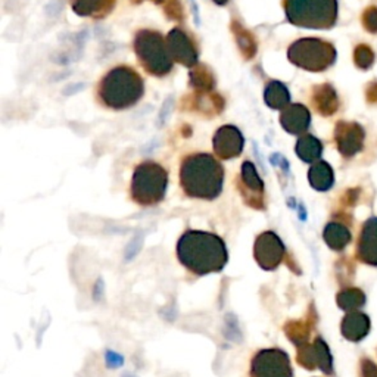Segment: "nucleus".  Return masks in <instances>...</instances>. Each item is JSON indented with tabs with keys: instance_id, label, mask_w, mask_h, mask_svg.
Listing matches in <instances>:
<instances>
[{
	"instance_id": "26",
	"label": "nucleus",
	"mask_w": 377,
	"mask_h": 377,
	"mask_svg": "<svg viewBox=\"0 0 377 377\" xmlns=\"http://www.w3.org/2000/svg\"><path fill=\"white\" fill-rule=\"evenodd\" d=\"M360 24L362 30L370 36H377V5L370 3L361 10Z\"/></svg>"
},
{
	"instance_id": "3",
	"label": "nucleus",
	"mask_w": 377,
	"mask_h": 377,
	"mask_svg": "<svg viewBox=\"0 0 377 377\" xmlns=\"http://www.w3.org/2000/svg\"><path fill=\"white\" fill-rule=\"evenodd\" d=\"M143 79L130 67H116L103 77L99 98L103 105L112 109H125L136 105L143 96Z\"/></svg>"
},
{
	"instance_id": "12",
	"label": "nucleus",
	"mask_w": 377,
	"mask_h": 377,
	"mask_svg": "<svg viewBox=\"0 0 377 377\" xmlns=\"http://www.w3.org/2000/svg\"><path fill=\"white\" fill-rule=\"evenodd\" d=\"M240 193L245 202L252 208H264V183L258 176L256 168L252 162L246 161L242 164L240 170Z\"/></svg>"
},
{
	"instance_id": "25",
	"label": "nucleus",
	"mask_w": 377,
	"mask_h": 377,
	"mask_svg": "<svg viewBox=\"0 0 377 377\" xmlns=\"http://www.w3.org/2000/svg\"><path fill=\"white\" fill-rule=\"evenodd\" d=\"M337 304L342 309L351 313L364 304V295L358 289H346L337 295Z\"/></svg>"
},
{
	"instance_id": "8",
	"label": "nucleus",
	"mask_w": 377,
	"mask_h": 377,
	"mask_svg": "<svg viewBox=\"0 0 377 377\" xmlns=\"http://www.w3.org/2000/svg\"><path fill=\"white\" fill-rule=\"evenodd\" d=\"M367 128L358 121L339 120L333 128L334 145L344 158L351 160L357 157L366 148Z\"/></svg>"
},
{
	"instance_id": "28",
	"label": "nucleus",
	"mask_w": 377,
	"mask_h": 377,
	"mask_svg": "<svg viewBox=\"0 0 377 377\" xmlns=\"http://www.w3.org/2000/svg\"><path fill=\"white\" fill-rule=\"evenodd\" d=\"M364 100H366L367 107L377 108V79L367 82L364 86Z\"/></svg>"
},
{
	"instance_id": "9",
	"label": "nucleus",
	"mask_w": 377,
	"mask_h": 377,
	"mask_svg": "<svg viewBox=\"0 0 377 377\" xmlns=\"http://www.w3.org/2000/svg\"><path fill=\"white\" fill-rule=\"evenodd\" d=\"M251 377H293L289 355L279 348L258 351L251 361Z\"/></svg>"
},
{
	"instance_id": "22",
	"label": "nucleus",
	"mask_w": 377,
	"mask_h": 377,
	"mask_svg": "<svg viewBox=\"0 0 377 377\" xmlns=\"http://www.w3.org/2000/svg\"><path fill=\"white\" fill-rule=\"evenodd\" d=\"M266 103L272 109H284L291 103V93L288 87L280 82H270L264 92Z\"/></svg>"
},
{
	"instance_id": "16",
	"label": "nucleus",
	"mask_w": 377,
	"mask_h": 377,
	"mask_svg": "<svg viewBox=\"0 0 377 377\" xmlns=\"http://www.w3.org/2000/svg\"><path fill=\"white\" fill-rule=\"evenodd\" d=\"M280 124L291 134H304L311 124V112L302 103H292L282 111Z\"/></svg>"
},
{
	"instance_id": "6",
	"label": "nucleus",
	"mask_w": 377,
	"mask_h": 377,
	"mask_svg": "<svg viewBox=\"0 0 377 377\" xmlns=\"http://www.w3.org/2000/svg\"><path fill=\"white\" fill-rule=\"evenodd\" d=\"M288 58L298 68L308 72H324L334 65L337 50L333 43L324 38L305 37L291 45Z\"/></svg>"
},
{
	"instance_id": "13",
	"label": "nucleus",
	"mask_w": 377,
	"mask_h": 377,
	"mask_svg": "<svg viewBox=\"0 0 377 377\" xmlns=\"http://www.w3.org/2000/svg\"><path fill=\"white\" fill-rule=\"evenodd\" d=\"M214 152L221 160L236 158L242 153L245 139L235 125H224L217 130L214 136Z\"/></svg>"
},
{
	"instance_id": "21",
	"label": "nucleus",
	"mask_w": 377,
	"mask_h": 377,
	"mask_svg": "<svg viewBox=\"0 0 377 377\" xmlns=\"http://www.w3.org/2000/svg\"><path fill=\"white\" fill-rule=\"evenodd\" d=\"M295 151L304 162H317L323 153V143L313 134H304L296 141Z\"/></svg>"
},
{
	"instance_id": "27",
	"label": "nucleus",
	"mask_w": 377,
	"mask_h": 377,
	"mask_svg": "<svg viewBox=\"0 0 377 377\" xmlns=\"http://www.w3.org/2000/svg\"><path fill=\"white\" fill-rule=\"evenodd\" d=\"M190 82L194 89L201 90V92H210L214 87V77L205 67H201L198 70H193L190 74Z\"/></svg>"
},
{
	"instance_id": "2",
	"label": "nucleus",
	"mask_w": 377,
	"mask_h": 377,
	"mask_svg": "<svg viewBox=\"0 0 377 377\" xmlns=\"http://www.w3.org/2000/svg\"><path fill=\"white\" fill-rule=\"evenodd\" d=\"M180 185L189 198L213 201L223 192V165L210 153L189 155L180 165Z\"/></svg>"
},
{
	"instance_id": "30",
	"label": "nucleus",
	"mask_w": 377,
	"mask_h": 377,
	"mask_svg": "<svg viewBox=\"0 0 377 377\" xmlns=\"http://www.w3.org/2000/svg\"><path fill=\"white\" fill-rule=\"evenodd\" d=\"M160 3H164V8L167 10V14L173 17V18H180L181 10H177V0H157Z\"/></svg>"
},
{
	"instance_id": "1",
	"label": "nucleus",
	"mask_w": 377,
	"mask_h": 377,
	"mask_svg": "<svg viewBox=\"0 0 377 377\" xmlns=\"http://www.w3.org/2000/svg\"><path fill=\"white\" fill-rule=\"evenodd\" d=\"M177 258L193 275L205 276L223 270L229 254L224 240L214 233L187 230L177 242Z\"/></svg>"
},
{
	"instance_id": "23",
	"label": "nucleus",
	"mask_w": 377,
	"mask_h": 377,
	"mask_svg": "<svg viewBox=\"0 0 377 377\" xmlns=\"http://www.w3.org/2000/svg\"><path fill=\"white\" fill-rule=\"evenodd\" d=\"M376 59H377V55L371 45L366 42H360L354 46L353 62H354V67L358 71H362V72L370 71L374 67Z\"/></svg>"
},
{
	"instance_id": "11",
	"label": "nucleus",
	"mask_w": 377,
	"mask_h": 377,
	"mask_svg": "<svg viewBox=\"0 0 377 377\" xmlns=\"http://www.w3.org/2000/svg\"><path fill=\"white\" fill-rule=\"evenodd\" d=\"M309 102L323 118H330L342 109V99L332 83H320L311 87Z\"/></svg>"
},
{
	"instance_id": "10",
	"label": "nucleus",
	"mask_w": 377,
	"mask_h": 377,
	"mask_svg": "<svg viewBox=\"0 0 377 377\" xmlns=\"http://www.w3.org/2000/svg\"><path fill=\"white\" fill-rule=\"evenodd\" d=\"M254 255L258 266L264 270H275L284 256V246L275 231H264L256 238Z\"/></svg>"
},
{
	"instance_id": "15",
	"label": "nucleus",
	"mask_w": 377,
	"mask_h": 377,
	"mask_svg": "<svg viewBox=\"0 0 377 377\" xmlns=\"http://www.w3.org/2000/svg\"><path fill=\"white\" fill-rule=\"evenodd\" d=\"M298 362L305 369H321L324 373H332V355L320 337L313 345L301 344L298 349Z\"/></svg>"
},
{
	"instance_id": "18",
	"label": "nucleus",
	"mask_w": 377,
	"mask_h": 377,
	"mask_svg": "<svg viewBox=\"0 0 377 377\" xmlns=\"http://www.w3.org/2000/svg\"><path fill=\"white\" fill-rule=\"evenodd\" d=\"M370 329V321L367 316L358 311H351L342 321V333L349 341H360L367 334Z\"/></svg>"
},
{
	"instance_id": "29",
	"label": "nucleus",
	"mask_w": 377,
	"mask_h": 377,
	"mask_svg": "<svg viewBox=\"0 0 377 377\" xmlns=\"http://www.w3.org/2000/svg\"><path fill=\"white\" fill-rule=\"evenodd\" d=\"M238 27V25H236ZM236 37H238V40H239V45H240V49H252L255 52V43L252 40V37L249 33H246L243 30V34H240V30L238 27V31H236Z\"/></svg>"
},
{
	"instance_id": "17",
	"label": "nucleus",
	"mask_w": 377,
	"mask_h": 377,
	"mask_svg": "<svg viewBox=\"0 0 377 377\" xmlns=\"http://www.w3.org/2000/svg\"><path fill=\"white\" fill-rule=\"evenodd\" d=\"M358 255L364 263L377 266V218L369 220L362 229Z\"/></svg>"
},
{
	"instance_id": "5",
	"label": "nucleus",
	"mask_w": 377,
	"mask_h": 377,
	"mask_svg": "<svg viewBox=\"0 0 377 377\" xmlns=\"http://www.w3.org/2000/svg\"><path fill=\"white\" fill-rule=\"evenodd\" d=\"M167 187L168 173L165 168L153 161H145L136 167L130 194L137 205L153 206L165 198Z\"/></svg>"
},
{
	"instance_id": "4",
	"label": "nucleus",
	"mask_w": 377,
	"mask_h": 377,
	"mask_svg": "<svg viewBox=\"0 0 377 377\" xmlns=\"http://www.w3.org/2000/svg\"><path fill=\"white\" fill-rule=\"evenodd\" d=\"M288 21L296 27L330 30L339 17L337 0H284Z\"/></svg>"
},
{
	"instance_id": "19",
	"label": "nucleus",
	"mask_w": 377,
	"mask_h": 377,
	"mask_svg": "<svg viewBox=\"0 0 377 377\" xmlns=\"http://www.w3.org/2000/svg\"><path fill=\"white\" fill-rule=\"evenodd\" d=\"M115 5V0H72V9L80 17L102 18L108 15Z\"/></svg>"
},
{
	"instance_id": "24",
	"label": "nucleus",
	"mask_w": 377,
	"mask_h": 377,
	"mask_svg": "<svg viewBox=\"0 0 377 377\" xmlns=\"http://www.w3.org/2000/svg\"><path fill=\"white\" fill-rule=\"evenodd\" d=\"M324 240L328 242L332 249L341 251L351 240L349 230L339 223H330L324 230Z\"/></svg>"
},
{
	"instance_id": "7",
	"label": "nucleus",
	"mask_w": 377,
	"mask_h": 377,
	"mask_svg": "<svg viewBox=\"0 0 377 377\" xmlns=\"http://www.w3.org/2000/svg\"><path fill=\"white\" fill-rule=\"evenodd\" d=\"M134 50L140 63L149 74L162 77L173 70L174 59L168 50L167 40L158 31H139L134 40Z\"/></svg>"
},
{
	"instance_id": "14",
	"label": "nucleus",
	"mask_w": 377,
	"mask_h": 377,
	"mask_svg": "<svg viewBox=\"0 0 377 377\" xmlns=\"http://www.w3.org/2000/svg\"><path fill=\"white\" fill-rule=\"evenodd\" d=\"M165 40L170 55L176 62L185 65L187 68H192L198 63V50L185 31L174 29L168 33Z\"/></svg>"
},
{
	"instance_id": "31",
	"label": "nucleus",
	"mask_w": 377,
	"mask_h": 377,
	"mask_svg": "<svg viewBox=\"0 0 377 377\" xmlns=\"http://www.w3.org/2000/svg\"><path fill=\"white\" fill-rule=\"evenodd\" d=\"M214 2H215L217 5H226V3L229 2V0H214Z\"/></svg>"
},
{
	"instance_id": "20",
	"label": "nucleus",
	"mask_w": 377,
	"mask_h": 377,
	"mask_svg": "<svg viewBox=\"0 0 377 377\" xmlns=\"http://www.w3.org/2000/svg\"><path fill=\"white\" fill-rule=\"evenodd\" d=\"M308 180L316 190H329L334 181L332 167L324 161L314 162L308 171Z\"/></svg>"
}]
</instances>
